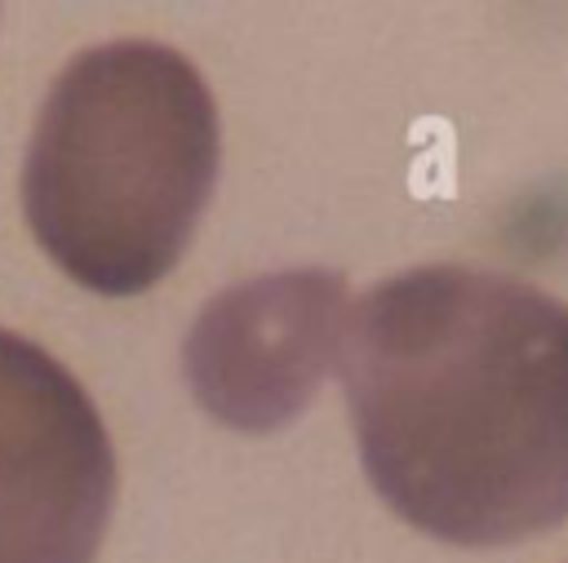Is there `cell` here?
I'll list each match as a JSON object with an SVG mask.
<instances>
[{
	"label": "cell",
	"mask_w": 568,
	"mask_h": 563,
	"mask_svg": "<svg viewBox=\"0 0 568 563\" xmlns=\"http://www.w3.org/2000/svg\"><path fill=\"white\" fill-rule=\"evenodd\" d=\"M333 372L368 483L426 536L510 545L568 519V301L413 266L351 301Z\"/></svg>",
	"instance_id": "cell-1"
},
{
	"label": "cell",
	"mask_w": 568,
	"mask_h": 563,
	"mask_svg": "<svg viewBox=\"0 0 568 563\" xmlns=\"http://www.w3.org/2000/svg\"><path fill=\"white\" fill-rule=\"evenodd\" d=\"M217 106L169 44L111 40L53 80L22 164V213L75 284L133 297L178 266L217 182Z\"/></svg>",
	"instance_id": "cell-2"
},
{
	"label": "cell",
	"mask_w": 568,
	"mask_h": 563,
	"mask_svg": "<svg viewBox=\"0 0 568 563\" xmlns=\"http://www.w3.org/2000/svg\"><path fill=\"white\" fill-rule=\"evenodd\" d=\"M115 505V448L89 390L0 328V563H93Z\"/></svg>",
	"instance_id": "cell-3"
},
{
	"label": "cell",
	"mask_w": 568,
	"mask_h": 563,
	"mask_svg": "<svg viewBox=\"0 0 568 563\" xmlns=\"http://www.w3.org/2000/svg\"><path fill=\"white\" fill-rule=\"evenodd\" d=\"M346 310V275L324 266L271 270L217 293L182 346L200 408L231 430H280L333 372Z\"/></svg>",
	"instance_id": "cell-4"
}]
</instances>
